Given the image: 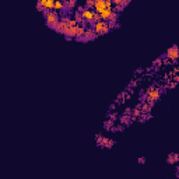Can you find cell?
<instances>
[{
  "mask_svg": "<svg viewBox=\"0 0 179 179\" xmlns=\"http://www.w3.org/2000/svg\"><path fill=\"white\" fill-rule=\"evenodd\" d=\"M65 3V10H72V9H74L77 4L76 0H66V2H63ZM63 10V11H65Z\"/></svg>",
  "mask_w": 179,
  "mask_h": 179,
  "instance_id": "obj_12",
  "label": "cell"
},
{
  "mask_svg": "<svg viewBox=\"0 0 179 179\" xmlns=\"http://www.w3.org/2000/svg\"><path fill=\"white\" fill-rule=\"evenodd\" d=\"M114 143H115L114 140H111V139L104 137V139H102V141H101L100 147H104V148H112V146H114Z\"/></svg>",
  "mask_w": 179,
  "mask_h": 179,
  "instance_id": "obj_10",
  "label": "cell"
},
{
  "mask_svg": "<svg viewBox=\"0 0 179 179\" xmlns=\"http://www.w3.org/2000/svg\"><path fill=\"white\" fill-rule=\"evenodd\" d=\"M77 30H79V25H74V27H70L67 31L65 32V37L67 39H73L77 38Z\"/></svg>",
  "mask_w": 179,
  "mask_h": 179,
  "instance_id": "obj_9",
  "label": "cell"
},
{
  "mask_svg": "<svg viewBox=\"0 0 179 179\" xmlns=\"http://www.w3.org/2000/svg\"><path fill=\"white\" fill-rule=\"evenodd\" d=\"M80 14H81V18H83L84 24H87V23H95L97 13L93 9H83V10L80 11Z\"/></svg>",
  "mask_w": 179,
  "mask_h": 179,
  "instance_id": "obj_5",
  "label": "cell"
},
{
  "mask_svg": "<svg viewBox=\"0 0 179 179\" xmlns=\"http://www.w3.org/2000/svg\"><path fill=\"white\" fill-rule=\"evenodd\" d=\"M59 20H60V18H59V13H56V11H48V13L45 14V21H46V24H48V27L53 28V30L56 28Z\"/></svg>",
  "mask_w": 179,
  "mask_h": 179,
  "instance_id": "obj_4",
  "label": "cell"
},
{
  "mask_svg": "<svg viewBox=\"0 0 179 179\" xmlns=\"http://www.w3.org/2000/svg\"><path fill=\"white\" fill-rule=\"evenodd\" d=\"M139 162H140V164H144L146 160H144V158H139Z\"/></svg>",
  "mask_w": 179,
  "mask_h": 179,
  "instance_id": "obj_17",
  "label": "cell"
},
{
  "mask_svg": "<svg viewBox=\"0 0 179 179\" xmlns=\"http://www.w3.org/2000/svg\"><path fill=\"white\" fill-rule=\"evenodd\" d=\"M93 7H94V0H87L84 9H93Z\"/></svg>",
  "mask_w": 179,
  "mask_h": 179,
  "instance_id": "obj_15",
  "label": "cell"
},
{
  "mask_svg": "<svg viewBox=\"0 0 179 179\" xmlns=\"http://www.w3.org/2000/svg\"><path fill=\"white\" fill-rule=\"evenodd\" d=\"M93 30H94V32H95L97 37H100V35L108 34L112 28H111V25H109V23H108V21H98V23H95V24H94Z\"/></svg>",
  "mask_w": 179,
  "mask_h": 179,
  "instance_id": "obj_3",
  "label": "cell"
},
{
  "mask_svg": "<svg viewBox=\"0 0 179 179\" xmlns=\"http://www.w3.org/2000/svg\"><path fill=\"white\" fill-rule=\"evenodd\" d=\"M74 25H79L74 18L63 17V18H60V20H59L58 25H56V28H55V31L60 32V34H65V32L67 31L70 27H74Z\"/></svg>",
  "mask_w": 179,
  "mask_h": 179,
  "instance_id": "obj_1",
  "label": "cell"
},
{
  "mask_svg": "<svg viewBox=\"0 0 179 179\" xmlns=\"http://www.w3.org/2000/svg\"><path fill=\"white\" fill-rule=\"evenodd\" d=\"M140 115H141L140 108H134V109H133V116H134V118H139Z\"/></svg>",
  "mask_w": 179,
  "mask_h": 179,
  "instance_id": "obj_16",
  "label": "cell"
},
{
  "mask_svg": "<svg viewBox=\"0 0 179 179\" xmlns=\"http://www.w3.org/2000/svg\"><path fill=\"white\" fill-rule=\"evenodd\" d=\"M95 38H97V35H95L93 28H86L83 38L80 39V41H93V39H95Z\"/></svg>",
  "mask_w": 179,
  "mask_h": 179,
  "instance_id": "obj_7",
  "label": "cell"
},
{
  "mask_svg": "<svg viewBox=\"0 0 179 179\" xmlns=\"http://www.w3.org/2000/svg\"><path fill=\"white\" fill-rule=\"evenodd\" d=\"M178 161H179V155L176 154V153H171V154L168 155V158H167V162H168V164H176Z\"/></svg>",
  "mask_w": 179,
  "mask_h": 179,
  "instance_id": "obj_11",
  "label": "cell"
},
{
  "mask_svg": "<svg viewBox=\"0 0 179 179\" xmlns=\"http://www.w3.org/2000/svg\"><path fill=\"white\" fill-rule=\"evenodd\" d=\"M53 10H56V13H58V11H63V10H65V3H63V2H60V0H56Z\"/></svg>",
  "mask_w": 179,
  "mask_h": 179,
  "instance_id": "obj_13",
  "label": "cell"
},
{
  "mask_svg": "<svg viewBox=\"0 0 179 179\" xmlns=\"http://www.w3.org/2000/svg\"><path fill=\"white\" fill-rule=\"evenodd\" d=\"M167 58H168V60H172V62H176L179 58V51H178V46L176 45H172L171 48H168V51H167Z\"/></svg>",
  "mask_w": 179,
  "mask_h": 179,
  "instance_id": "obj_6",
  "label": "cell"
},
{
  "mask_svg": "<svg viewBox=\"0 0 179 179\" xmlns=\"http://www.w3.org/2000/svg\"><path fill=\"white\" fill-rule=\"evenodd\" d=\"M160 97H161V91H160L158 87L151 86L146 90V102L150 104V105L157 102V101L160 100Z\"/></svg>",
  "mask_w": 179,
  "mask_h": 179,
  "instance_id": "obj_2",
  "label": "cell"
},
{
  "mask_svg": "<svg viewBox=\"0 0 179 179\" xmlns=\"http://www.w3.org/2000/svg\"><path fill=\"white\" fill-rule=\"evenodd\" d=\"M112 13H114V7H107L104 11H101L98 16L101 17V21H108L111 18V16H112Z\"/></svg>",
  "mask_w": 179,
  "mask_h": 179,
  "instance_id": "obj_8",
  "label": "cell"
},
{
  "mask_svg": "<svg viewBox=\"0 0 179 179\" xmlns=\"http://www.w3.org/2000/svg\"><path fill=\"white\" fill-rule=\"evenodd\" d=\"M140 111H141V114H148V112L151 111V105H150V104H147V102L141 104Z\"/></svg>",
  "mask_w": 179,
  "mask_h": 179,
  "instance_id": "obj_14",
  "label": "cell"
}]
</instances>
